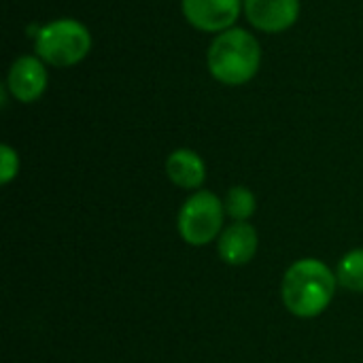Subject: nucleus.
<instances>
[{
	"label": "nucleus",
	"instance_id": "obj_1",
	"mask_svg": "<svg viewBox=\"0 0 363 363\" xmlns=\"http://www.w3.org/2000/svg\"><path fill=\"white\" fill-rule=\"evenodd\" d=\"M211 77L228 87L249 83L262 66V47L255 34L245 28H232L217 34L206 51Z\"/></svg>",
	"mask_w": 363,
	"mask_h": 363
},
{
	"label": "nucleus",
	"instance_id": "obj_2",
	"mask_svg": "<svg viewBox=\"0 0 363 363\" xmlns=\"http://www.w3.org/2000/svg\"><path fill=\"white\" fill-rule=\"evenodd\" d=\"M338 279L319 259L296 262L283 279V302L296 317H319L336 294Z\"/></svg>",
	"mask_w": 363,
	"mask_h": 363
},
{
	"label": "nucleus",
	"instance_id": "obj_3",
	"mask_svg": "<svg viewBox=\"0 0 363 363\" xmlns=\"http://www.w3.org/2000/svg\"><path fill=\"white\" fill-rule=\"evenodd\" d=\"M91 32L79 19H55L34 32L36 55L53 68H70L83 62L91 51Z\"/></svg>",
	"mask_w": 363,
	"mask_h": 363
},
{
	"label": "nucleus",
	"instance_id": "obj_4",
	"mask_svg": "<svg viewBox=\"0 0 363 363\" xmlns=\"http://www.w3.org/2000/svg\"><path fill=\"white\" fill-rule=\"evenodd\" d=\"M225 206L211 191H198L181 206L179 232L187 245L202 247L217 238L223 225Z\"/></svg>",
	"mask_w": 363,
	"mask_h": 363
},
{
	"label": "nucleus",
	"instance_id": "obj_5",
	"mask_svg": "<svg viewBox=\"0 0 363 363\" xmlns=\"http://www.w3.org/2000/svg\"><path fill=\"white\" fill-rule=\"evenodd\" d=\"M181 11L191 28L221 34L236 28L234 23L242 11V0H181Z\"/></svg>",
	"mask_w": 363,
	"mask_h": 363
},
{
	"label": "nucleus",
	"instance_id": "obj_6",
	"mask_svg": "<svg viewBox=\"0 0 363 363\" xmlns=\"http://www.w3.org/2000/svg\"><path fill=\"white\" fill-rule=\"evenodd\" d=\"M47 81H49L47 64L38 55H21L9 68L6 89L17 102L32 104L45 94Z\"/></svg>",
	"mask_w": 363,
	"mask_h": 363
},
{
	"label": "nucleus",
	"instance_id": "obj_7",
	"mask_svg": "<svg viewBox=\"0 0 363 363\" xmlns=\"http://www.w3.org/2000/svg\"><path fill=\"white\" fill-rule=\"evenodd\" d=\"M249 23L266 34H281L296 26L300 17V0H242Z\"/></svg>",
	"mask_w": 363,
	"mask_h": 363
},
{
	"label": "nucleus",
	"instance_id": "obj_8",
	"mask_svg": "<svg viewBox=\"0 0 363 363\" xmlns=\"http://www.w3.org/2000/svg\"><path fill=\"white\" fill-rule=\"evenodd\" d=\"M257 251V232L247 221H236L219 238V255L230 266H245Z\"/></svg>",
	"mask_w": 363,
	"mask_h": 363
},
{
	"label": "nucleus",
	"instance_id": "obj_9",
	"mask_svg": "<svg viewBox=\"0 0 363 363\" xmlns=\"http://www.w3.org/2000/svg\"><path fill=\"white\" fill-rule=\"evenodd\" d=\"M168 179L183 189H198L206 179L204 160L191 149H177L166 160Z\"/></svg>",
	"mask_w": 363,
	"mask_h": 363
},
{
	"label": "nucleus",
	"instance_id": "obj_10",
	"mask_svg": "<svg viewBox=\"0 0 363 363\" xmlns=\"http://www.w3.org/2000/svg\"><path fill=\"white\" fill-rule=\"evenodd\" d=\"M336 279L349 291H363V249L351 251L342 257Z\"/></svg>",
	"mask_w": 363,
	"mask_h": 363
},
{
	"label": "nucleus",
	"instance_id": "obj_11",
	"mask_svg": "<svg viewBox=\"0 0 363 363\" xmlns=\"http://www.w3.org/2000/svg\"><path fill=\"white\" fill-rule=\"evenodd\" d=\"M225 211L236 221H247L255 213V196L249 187L236 185L228 191L225 198Z\"/></svg>",
	"mask_w": 363,
	"mask_h": 363
},
{
	"label": "nucleus",
	"instance_id": "obj_12",
	"mask_svg": "<svg viewBox=\"0 0 363 363\" xmlns=\"http://www.w3.org/2000/svg\"><path fill=\"white\" fill-rule=\"evenodd\" d=\"M0 162H2V168H0V183L2 185H9L17 172H19V155L15 149H11L9 145H2L0 147Z\"/></svg>",
	"mask_w": 363,
	"mask_h": 363
}]
</instances>
